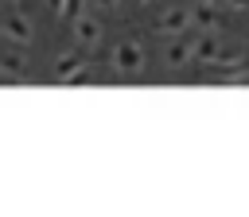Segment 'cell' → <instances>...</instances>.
<instances>
[{
	"mask_svg": "<svg viewBox=\"0 0 249 217\" xmlns=\"http://www.w3.org/2000/svg\"><path fill=\"white\" fill-rule=\"evenodd\" d=\"M78 35H82V39H93V35H97V27H93L89 19H82V23H78Z\"/></svg>",
	"mask_w": 249,
	"mask_h": 217,
	"instance_id": "obj_3",
	"label": "cell"
},
{
	"mask_svg": "<svg viewBox=\"0 0 249 217\" xmlns=\"http://www.w3.org/2000/svg\"><path fill=\"white\" fill-rule=\"evenodd\" d=\"M0 74L4 78H19L23 74V58L16 50H0Z\"/></svg>",
	"mask_w": 249,
	"mask_h": 217,
	"instance_id": "obj_2",
	"label": "cell"
},
{
	"mask_svg": "<svg viewBox=\"0 0 249 217\" xmlns=\"http://www.w3.org/2000/svg\"><path fill=\"white\" fill-rule=\"evenodd\" d=\"M0 35H4V27H0Z\"/></svg>",
	"mask_w": 249,
	"mask_h": 217,
	"instance_id": "obj_5",
	"label": "cell"
},
{
	"mask_svg": "<svg viewBox=\"0 0 249 217\" xmlns=\"http://www.w3.org/2000/svg\"><path fill=\"white\" fill-rule=\"evenodd\" d=\"M66 8H70V0H54V12H58V16H62Z\"/></svg>",
	"mask_w": 249,
	"mask_h": 217,
	"instance_id": "obj_4",
	"label": "cell"
},
{
	"mask_svg": "<svg viewBox=\"0 0 249 217\" xmlns=\"http://www.w3.org/2000/svg\"><path fill=\"white\" fill-rule=\"evenodd\" d=\"M4 35H8L16 46H23V43L31 39V23H27V16H8V19H4Z\"/></svg>",
	"mask_w": 249,
	"mask_h": 217,
	"instance_id": "obj_1",
	"label": "cell"
}]
</instances>
